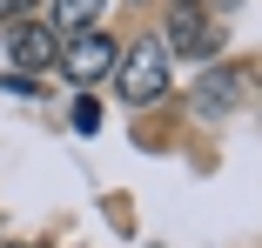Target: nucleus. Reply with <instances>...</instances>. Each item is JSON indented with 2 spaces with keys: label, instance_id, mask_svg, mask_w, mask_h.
<instances>
[{
  "label": "nucleus",
  "instance_id": "1",
  "mask_svg": "<svg viewBox=\"0 0 262 248\" xmlns=\"http://www.w3.org/2000/svg\"><path fill=\"white\" fill-rule=\"evenodd\" d=\"M168 47H162V34H148V40H135V47H121V61H115V94L128 108H148V101H162L168 94Z\"/></svg>",
  "mask_w": 262,
  "mask_h": 248
},
{
  "label": "nucleus",
  "instance_id": "2",
  "mask_svg": "<svg viewBox=\"0 0 262 248\" xmlns=\"http://www.w3.org/2000/svg\"><path fill=\"white\" fill-rule=\"evenodd\" d=\"M61 74L74 81V87H94V81H108L115 74V61H121V40L115 34H101V27H88V34H74V40H61Z\"/></svg>",
  "mask_w": 262,
  "mask_h": 248
},
{
  "label": "nucleus",
  "instance_id": "3",
  "mask_svg": "<svg viewBox=\"0 0 262 248\" xmlns=\"http://www.w3.org/2000/svg\"><path fill=\"white\" fill-rule=\"evenodd\" d=\"M162 47H168V54H195V61H208V54L222 47V20H215V14H202V7H175Z\"/></svg>",
  "mask_w": 262,
  "mask_h": 248
},
{
  "label": "nucleus",
  "instance_id": "4",
  "mask_svg": "<svg viewBox=\"0 0 262 248\" xmlns=\"http://www.w3.org/2000/svg\"><path fill=\"white\" fill-rule=\"evenodd\" d=\"M54 54H61V40H54V27H47V20H14V27H7V61H14V67L47 74V67H54Z\"/></svg>",
  "mask_w": 262,
  "mask_h": 248
},
{
  "label": "nucleus",
  "instance_id": "5",
  "mask_svg": "<svg viewBox=\"0 0 262 248\" xmlns=\"http://www.w3.org/2000/svg\"><path fill=\"white\" fill-rule=\"evenodd\" d=\"M101 7H108V0H54L47 27H54V40H74V34H88V27L101 20Z\"/></svg>",
  "mask_w": 262,
  "mask_h": 248
},
{
  "label": "nucleus",
  "instance_id": "6",
  "mask_svg": "<svg viewBox=\"0 0 262 248\" xmlns=\"http://www.w3.org/2000/svg\"><path fill=\"white\" fill-rule=\"evenodd\" d=\"M235 94H242V74H229V67H208V74H202V87H195V108H215V114H222V108L235 101Z\"/></svg>",
  "mask_w": 262,
  "mask_h": 248
},
{
  "label": "nucleus",
  "instance_id": "7",
  "mask_svg": "<svg viewBox=\"0 0 262 248\" xmlns=\"http://www.w3.org/2000/svg\"><path fill=\"white\" fill-rule=\"evenodd\" d=\"M74 134H101V101H94V94L74 101Z\"/></svg>",
  "mask_w": 262,
  "mask_h": 248
},
{
  "label": "nucleus",
  "instance_id": "8",
  "mask_svg": "<svg viewBox=\"0 0 262 248\" xmlns=\"http://www.w3.org/2000/svg\"><path fill=\"white\" fill-rule=\"evenodd\" d=\"M34 7H40V0H0V20H7V27H14V20H27Z\"/></svg>",
  "mask_w": 262,
  "mask_h": 248
},
{
  "label": "nucleus",
  "instance_id": "9",
  "mask_svg": "<svg viewBox=\"0 0 262 248\" xmlns=\"http://www.w3.org/2000/svg\"><path fill=\"white\" fill-rule=\"evenodd\" d=\"M175 7H202V0H175Z\"/></svg>",
  "mask_w": 262,
  "mask_h": 248
},
{
  "label": "nucleus",
  "instance_id": "10",
  "mask_svg": "<svg viewBox=\"0 0 262 248\" xmlns=\"http://www.w3.org/2000/svg\"><path fill=\"white\" fill-rule=\"evenodd\" d=\"M0 248H27V241H0Z\"/></svg>",
  "mask_w": 262,
  "mask_h": 248
}]
</instances>
